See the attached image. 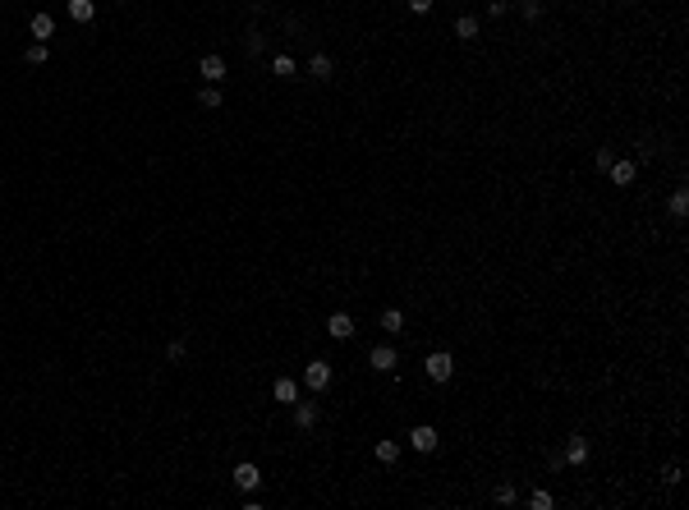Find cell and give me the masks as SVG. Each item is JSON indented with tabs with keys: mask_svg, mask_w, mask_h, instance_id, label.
Masks as SVG:
<instances>
[{
	"mask_svg": "<svg viewBox=\"0 0 689 510\" xmlns=\"http://www.w3.org/2000/svg\"><path fill=\"white\" fill-rule=\"evenodd\" d=\"M423 373H427V382H450L455 377V359H450L446 350H432V354L423 359Z\"/></svg>",
	"mask_w": 689,
	"mask_h": 510,
	"instance_id": "obj_1",
	"label": "cell"
},
{
	"mask_svg": "<svg viewBox=\"0 0 689 510\" xmlns=\"http://www.w3.org/2000/svg\"><path fill=\"white\" fill-rule=\"evenodd\" d=\"M409 446H414L418 455H432V451H437V446H441V433H437V428H432V423H418L414 433H409Z\"/></svg>",
	"mask_w": 689,
	"mask_h": 510,
	"instance_id": "obj_2",
	"label": "cell"
},
{
	"mask_svg": "<svg viewBox=\"0 0 689 510\" xmlns=\"http://www.w3.org/2000/svg\"><path fill=\"white\" fill-rule=\"evenodd\" d=\"M304 387L308 391H327L331 387V363L327 359H313V363L304 368Z\"/></svg>",
	"mask_w": 689,
	"mask_h": 510,
	"instance_id": "obj_3",
	"label": "cell"
},
{
	"mask_svg": "<svg viewBox=\"0 0 689 510\" xmlns=\"http://www.w3.org/2000/svg\"><path fill=\"white\" fill-rule=\"evenodd\" d=\"M235 488H244V492H258V488H262V474H258V465H253V460L235 465Z\"/></svg>",
	"mask_w": 689,
	"mask_h": 510,
	"instance_id": "obj_4",
	"label": "cell"
},
{
	"mask_svg": "<svg viewBox=\"0 0 689 510\" xmlns=\"http://www.w3.org/2000/svg\"><path fill=\"white\" fill-rule=\"evenodd\" d=\"M368 363L377 368V373H395V363H400V354H395V345H377L368 354Z\"/></svg>",
	"mask_w": 689,
	"mask_h": 510,
	"instance_id": "obj_5",
	"label": "cell"
},
{
	"mask_svg": "<svg viewBox=\"0 0 689 510\" xmlns=\"http://www.w3.org/2000/svg\"><path fill=\"white\" fill-rule=\"evenodd\" d=\"M198 74L221 88V83H225V60H221V56H202V60H198Z\"/></svg>",
	"mask_w": 689,
	"mask_h": 510,
	"instance_id": "obj_6",
	"label": "cell"
},
{
	"mask_svg": "<svg viewBox=\"0 0 689 510\" xmlns=\"http://www.w3.org/2000/svg\"><path fill=\"white\" fill-rule=\"evenodd\" d=\"M327 331H331V340H350V336H354V317H350V313H331V317H327Z\"/></svg>",
	"mask_w": 689,
	"mask_h": 510,
	"instance_id": "obj_7",
	"label": "cell"
},
{
	"mask_svg": "<svg viewBox=\"0 0 689 510\" xmlns=\"http://www.w3.org/2000/svg\"><path fill=\"white\" fill-rule=\"evenodd\" d=\"M607 175H612V184H635V175H639V166L635 161H630V156H625V161H612V166H607Z\"/></svg>",
	"mask_w": 689,
	"mask_h": 510,
	"instance_id": "obj_8",
	"label": "cell"
},
{
	"mask_svg": "<svg viewBox=\"0 0 689 510\" xmlns=\"http://www.w3.org/2000/svg\"><path fill=\"white\" fill-rule=\"evenodd\" d=\"M290 410H295V428H304V433H313V428H318V405H304V400H295Z\"/></svg>",
	"mask_w": 689,
	"mask_h": 510,
	"instance_id": "obj_9",
	"label": "cell"
},
{
	"mask_svg": "<svg viewBox=\"0 0 689 510\" xmlns=\"http://www.w3.org/2000/svg\"><path fill=\"white\" fill-rule=\"evenodd\" d=\"M272 396H276V405H295V400H299V382L295 377H276Z\"/></svg>",
	"mask_w": 689,
	"mask_h": 510,
	"instance_id": "obj_10",
	"label": "cell"
},
{
	"mask_svg": "<svg viewBox=\"0 0 689 510\" xmlns=\"http://www.w3.org/2000/svg\"><path fill=\"white\" fill-rule=\"evenodd\" d=\"M28 28H33V37H37V42H46V37H55V19H51V14H46V10H37Z\"/></svg>",
	"mask_w": 689,
	"mask_h": 510,
	"instance_id": "obj_11",
	"label": "cell"
},
{
	"mask_svg": "<svg viewBox=\"0 0 689 510\" xmlns=\"http://www.w3.org/2000/svg\"><path fill=\"white\" fill-rule=\"evenodd\" d=\"M565 465H588V442L584 437H570L565 442Z\"/></svg>",
	"mask_w": 689,
	"mask_h": 510,
	"instance_id": "obj_12",
	"label": "cell"
},
{
	"mask_svg": "<svg viewBox=\"0 0 689 510\" xmlns=\"http://www.w3.org/2000/svg\"><path fill=\"white\" fill-rule=\"evenodd\" d=\"M65 10H69V19H74V23H92V19H97V5H92V0H69Z\"/></svg>",
	"mask_w": 689,
	"mask_h": 510,
	"instance_id": "obj_13",
	"label": "cell"
},
{
	"mask_svg": "<svg viewBox=\"0 0 689 510\" xmlns=\"http://www.w3.org/2000/svg\"><path fill=\"white\" fill-rule=\"evenodd\" d=\"M455 37L459 42H473V37H478V14H459L455 19Z\"/></svg>",
	"mask_w": 689,
	"mask_h": 510,
	"instance_id": "obj_14",
	"label": "cell"
},
{
	"mask_svg": "<svg viewBox=\"0 0 689 510\" xmlns=\"http://www.w3.org/2000/svg\"><path fill=\"white\" fill-rule=\"evenodd\" d=\"M382 331L386 336H400V331H405V313H400V308H386L382 313Z\"/></svg>",
	"mask_w": 689,
	"mask_h": 510,
	"instance_id": "obj_15",
	"label": "cell"
},
{
	"mask_svg": "<svg viewBox=\"0 0 689 510\" xmlns=\"http://www.w3.org/2000/svg\"><path fill=\"white\" fill-rule=\"evenodd\" d=\"M308 74H313V78H322V83L331 78V56H327V51H318V56L308 60Z\"/></svg>",
	"mask_w": 689,
	"mask_h": 510,
	"instance_id": "obj_16",
	"label": "cell"
},
{
	"mask_svg": "<svg viewBox=\"0 0 689 510\" xmlns=\"http://www.w3.org/2000/svg\"><path fill=\"white\" fill-rule=\"evenodd\" d=\"M667 211L676 216V221H685V216H689V193L676 189V193H671V202H667Z\"/></svg>",
	"mask_w": 689,
	"mask_h": 510,
	"instance_id": "obj_17",
	"label": "cell"
},
{
	"mask_svg": "<svg viewBox=\"0 0 689 510\" xmlns=\"http://www.w3.org/2000/svg\"><path fill=\"white\" fill-rule=\"evenodd\" d=\"M372 455H377L382 465H395V460H400V442H377V446H372Z\"/></svg>",
	"mask_w": 689,
	"mask_h": 510,
	"instance_id": "obj_18",
	"label": "cell"
},
{
	"mask_svg": "<svg viewBox=\"0 0 689 510\" xmlns=\"http://www.w3.org/2000/svg\"><path fill=\"white\" fill-rule=\"evenodd\" d=\"M23 60H28V65H46V60H51V46H46V42H33L28 51H23Z\"/></svg>",
	"mask_w": 689,
	"mask_h": 510,
	"instance_id": "obj_19",
	"label": "cell"
},
{
	"mask_svg": "<svg viewBox=\"0 0 689 510\" xmlns=\"http://www.w3.org/2000/svg\"><path fill=\"white\" fill-rule=\"evenodd\" d=\"M198 101H202L207 111H221V88H216V83H207V88L198 92Z\"/></svg>",
	"mask_w": 689,
	"mask_h": 510,
	"instance_id": "obj_20",
	"label": "cell"
},
{
	"mask_svg": "<svg viewBox=\"0 0 689 510\" xmlns=\"http://www.w3.org/2000/svg\"><path fill=\"white\" fill-rule=\"evenodd\" d=\"M272 74H276V78H295L299 69H295V60H290V56H276V60H272Z\"/></svg>",
	"mask_w": 689,
	"mask_h": 510,
	"instance_id": "obj_21",
	"label": "cell"
},
{
	"mask_svg": "<svg viewBox=\"0 0 689 510\" xmlns=\"http://www.w3.org/2000/svg\"><path fill=\"white\" fill-rule=\"evenodd\" d=\"M492 501H496V506H514V501H519V492H514V483H501V488L492 492Z\"/></svg>",
	"mask_w": 689,
	"mask_h": 510,
	"instance_id": "obj_22",
	"label": "cell"
},
{
	"mask_svg": "<svg viewBox=\"0 0 689 510\" xmlns=\"http://www.w3.org/2000/svg\"><path fill=\"white\" fill-rule=\"evenodd\" d=\"M519 14H524L528 23H538V19H542V0H524V5H519Z\"/></svg>",
	"mask_w": 689,
	"mask_h": 510,
	"instance_id": "obj_23",
	"label": "cell"
},
{
	"mask_svg": "<svg viewBox=\"0 0 689 510\" xmlns=\"http://www.w3.org/2000/svg\"><path fill=\"white\" fill-rule=\"evenodd\" d=\"M528 506H533V510H551V492H547V488H538L533 497H528Z\"/></svg>",
	"mask_w": 689,
	"mask_h": 510,
	"instance_id": "obj_24",
	"label": "cell"
},
{
	"mask_svg": "<svg viewBox=\"0 0 689 510\" xmlns=\"http://www.w3.org/2000/svg\"><path fill=\"white\" fill-rule=\"evenodd\" d=\"M612 161H616V152H612V147H598V156H593V166H598V170H607Z\"/></svg>",
	"mask_w": 689,
	"mask_h": 510,
	"instance_id": "obj_25",
	"label": "cell"
},
{
	"mask_svg": "<svg viewBox=\"0 0 689 510\" xmlns=\"http://www.w3.org/2000/svg\"><path fill=\"white\" fill-rule=\"evenodd\" d=\"M662 483H667V488H676V483H680V465H667V469H662Z\"/></svg>",
	"mask_w": 689,
	"mask_h": 510,
	"instance_id": "obj_26",
	"label": "cell"
},
{
	"mask_svg": "<svg viewBox=\"0 0 689 510\" xmlns=\"http://www.w3.org/2000/svg\"><path fill=\"white\" fill-rule=\"evenodd\" d=\"M262 46H267V37H262V33H249V56H258Z\"/></svg>",
	"mask_w": 689,
	"mask_h": 510,
	"instance_id": "obj_27",
	"label": "cell"
},
{
	"mask_svg": "<svg viewBox=\"0 0 689 510\" xmlns=\"http://www.w3.org/2000/svg\"><path fill=\"white\" fill-rule=\"evenodd\" d=\"M405 5H409V10H414V14H427V10H432V5H437V0H405Z\"/></svg>",
	"mask_w": 689,
	"mask_h": 510,
	"instance_id": "obj_28",
	"label": "cell"
},
{
	"mask_svg": "<svg viewBox=\"0 0 689 510\" xmlns=\"http://www.w3.org/2000/svg\"><path fill=\"white\" fill-rule=\"evenodd\" d=\"M165 354H170V363H179V359H184V340H170V350H165Z\"/></svg>",
	"mask_w": 689,
	"mask_h": 510,
	"instance_id": "obj_29",
	"label": "cell"
},
{
	"mask_svg": "<svg viewBox=\"0 0 689 510\" xmlns=\"http://www.w3.org/2000/svg\"><path fill=\"white\" fill-rule=\"evenodd\" d=\"M487 14H492V19H501V14H505V0H487Z\"/></svg>",
	"mask_w": 689,
	"mask_h": 510,
	"instance_id": "obj_30",
	"label": "cell"
},
{
	"mask_svg": "<svg viewBox=\"0 0 689 510\" xmlns=\"http://www.w3.org/2000/svg\"><path fill=\"white\" fill-rule=\"evenodd\" d=\"M625 5H635V0H625Z\"/></svg>",
	"mask_w": 689,
	"mask_h": 510,
	"instance_id": "obj_31",
	"label": "cell"
}]
</instances>
